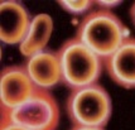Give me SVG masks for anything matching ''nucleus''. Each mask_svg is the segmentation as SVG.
Returning a JSON list of instances; mask_svg holds the SVG:
<instances>
[{"label": "nucleus", "mask_w": 135, "mask_h": 130, "mask_svg": "<svg viewBox=\"0 0 135 130\" xmlns=\"http://www.w3.org/2000/svg\"><path fill=\"white\" fill-rule=\"evenodd\" d=\"M129 37V29L121 19L105 9H96L85 15L76 32L77 39L102 59L111 56Z\"/></svg>", "instance_id": "nucleus-1"}, {"label": "nucleus", "mask_w": 135, "mask_h": 130, "mask_svg": "<svg viewBox=\"0 0 135 130\" xmlns=\"http://www.w3.org/2000/svg\"><path fill=\"white\" fill-rule=\"evenodd\" d=\"M62 68V83L72 91L97 83L104 68L102 58L77 39L70 38L57 51Z\"/></svg>", "instance_id": "nucleus-2"}, {"label": "nucleus", "mask_w": 135, "mask_h": 130, "mask_svg": "<svg viewBox=\"0 0 135 130\" xmlns=\"http://www.w3.org/2000/svg\"><path fill=\"white\" fill-rule=\"evenodd\" d=\"M66 111L73 126L105 128L111 118V97L99 83L72 90L66 101Z\"/></svg>", "instance_id": "nucleus-3"}, {"label": "nucleus", "mask_w": 135, "mask_h": 130, "mask_svg": "<svg viewBox=\"0 0 135 130\" xmlns=\"http://www.w3.org/2000/svg\"><path fill=\"white\" fill-rule=\"evenodd\" d=\"M1 110V125L15 124L28 130H57L59 124V106L48 90L37 87L24 104Z\"/></svg>", "instance_id": "nucleus-4"}, {"label": "nucleus", "mask_w": 135, "mask_h": 130, "mask_svg": "<svg viewBox=\"0 0 135 130\" xmlns=\"http://www.w3.org/2000/svg\"><path fill=\"white\" fill-rule=\"evenodd\" d=\"M35 86L25 66H8L0 73V102L3 109H14L29 100Z\"/></svg>", "instance_id": "nucleus-5"}, {"label": "nucleus", "mask_w": 135, "mask_h": 130, "mask_svg": "<svg viewBox=\"0 0 135 130\" xmlns=\"http://www.w3.org/2000/svg\"><path fill=\"white\" fill-rule=\"evenodd\" d=\"M0 39L5 44H20L29 30L32 19L24 4L17 0L0 3Z\"/></svg>", "instance_id": "nucleus-6"}, {"label": "nucleus", "mask_w": 135, "mask_h": 130, "mask_svg": "<svg viewBox=\"0 0 135 130\" xmlns=\"http://www.w3.org/2000/svg\"><path fill=\"white\" fill-rule=\"evenodd\" d=\"M25 70L38 89L52 90L62 82V68L58 53L44 49L27 58Z\"/></svg>", "instance_id": "nucleus-7"}, {"label": "nucleus", "mask_w": 135, "mask_h": 130, "mask_svg": "<svg viewBox=\"0 0 135 130\" xmlns=\"http://www.w3.org/2000/svg\"><path fill=\"white\" fill-rule=\"evenodd\" d=\"M107 75L126 90L135 89V38L129 37L107 58L102 59Z\"/></svg>", "instance_id": "nucleus-8"}, {"label": "nucleus", "mask_w": 135, "mask_h": 130, "mask_svg": "<svg viewBox=\"0 0 135 130\" xmlns=\"http://www.w3.org/2000/svg\"><path fill=\"white\" fill-rule=\"evenodd\" d=\"M53 32V19L48 14H38L32 19L29 30L24 41L19 44L20 54L29 58L33 54L47 49V44Z\"/></svg>", "instance_id": "nucleus-9"}, {"label": "nucleus", "mask_w": 135, "mask_h": 130, "mask_svg": "<svg viewBox=\"0 0 135 130\" xmlns=\"http://www.w3.org/2000/svg\"><path fill=\"white\" fill-rule=\"evenodd\" d=\"M57 3L65 12L73 15H87L95 5L92 0H59Z\"/></svg>", "instance_id": "nucleus-10"}, {"label": "nucleus", "mask_w": 135, "mask_h": 130, "mask_svg": "<svg viewBox=\"0 0 135 130\" xmlns=\"http://www.w3.org/2000/svg\"><path fill=\"white\" fill-rule=\"evenodd\" d=\"M120 4H123L121 0H97V1H95V5L99 6V9H105V10L115 9Z\"/></svg>", "instance_id": "nucleus-11"}, {"label": "nucleus", "mask_w": 135, "mask_h": 130, "mask_svg": "<svg viewBox=\"0 0 135 130\" xmlns=\"http://www.w3.org/2000/svg\"><path fill=\"white\" fill-rule=\"evenodd\" d=\"M1 130H28V129L15 124H6V125H1Z\"/></svg>", "instance_id": "nucleus-12"}, {"label": "nucleus", "mask_w": 135, "mask_h": 130, "mask_svg": "<svg viewBox=\"0 0 135 130\" xmlns=\"http://www.w3.org/2000/svg\"><path fill=\"white\" fill-rule=\"evenodd\" d=\"M71 130H105V128H95V126H73Z\"/></svg>", "instance_id": "nucleus-13"}, {"label": "nucleus", "mask_w": 135, "mask_h": 130, "mask_svg": "<svg viewBox=\"0 0 135 130\" xmlns=\"http://www.w3.org/2000/svg\"><path fill=\"white\" fill-rule=\"evenodd\" d=\"M130 18H131V22L135 27V3L131 5V9H130Z\"/></svg>", "instance_id": "nucleus-14"}]
</instances>
